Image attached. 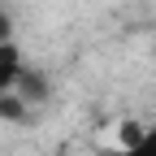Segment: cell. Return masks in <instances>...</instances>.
Segmentation results:
<instances>
[{"instance_id":"6da1fadb","label":"cell","mask_w":156,"mask_h":156,"mask_svg":"<svg viewBox=\"0 0 156 156\" xmlns=\"http://www.w3.org/2000/svg\"><path fill=\"white\" fill-rule=\"evenodd\" d=\"M22 52H17V44H0V95H9L17 87V78H22Z\"/></svg>"},{"instance_id":"5b68a950","label":"cell","mask_w":156,"mask_h":156,"mask_svg":"<svg viewBox=\"0 0 156 156\" xmlns=\"http://www.w3.org/2000/svg\"><path fill=\"white\" fill-rule=\"evenodd\" d=\"M9 35H13V26H9V17H5V13H0V44H13V39H9Z\"/></svg>"},{"instance_id":"277c9868","label":"cell","mask_w":156,"mask_h":156,"mask_svg":"<svg viewBox=\"0 0 156 156\" xmlns=\"http://www.w3.org/2000/svg\"><path fill=\"white\" fill-rule=\"evenodd\" d=\"M0 117H9V122H22V117H26V104L17 100L13 91H9V95H0Z\"/></svg>"},{"instance_id":"7a4b0ae2","label":"cell","mask_w":156,"mask_h":156,"mask_svg":"<svg viewBox=\"0 0 156 156\" xmlns=\"http://www.w3.org/2000/svg\"><path fill=\"white\" fill-rule=\"evenodd\" d=\"M13 95H17V100H22V104L30 108V104H39V100H44V95H48V83H44V78H39V74L22 69V78H17V87H13Z\"/></svg>"},{"instance_id":"3957f363","label":"cell","mask_w":156,"mask_h":156,"mask_svg":"<svg viewBox=\"0 0 156 156\" xmlns=\"http://www.w3.org/2000/svg\"><path fill=\"white\" fill-rule=\"evenodd\" d=\"M122 156H156V126H143V134L130 147H122Z\"/></svg>"}]
</instances>
